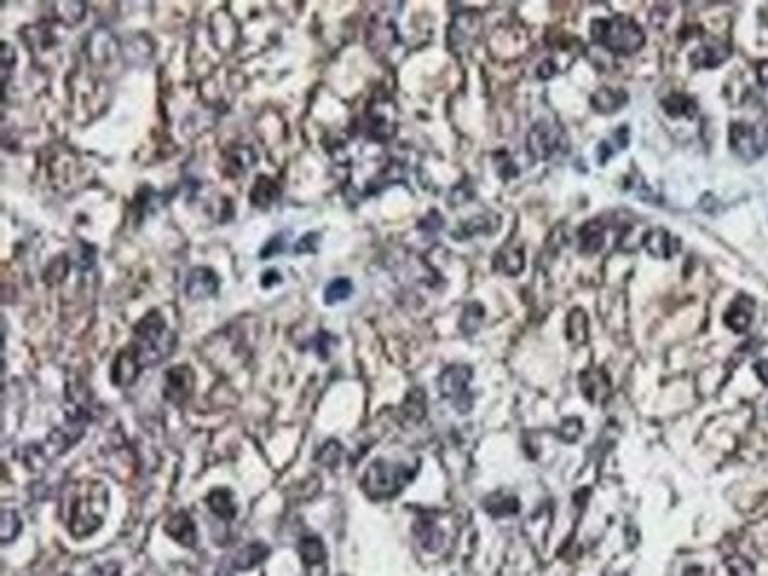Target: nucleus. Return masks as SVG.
I'll return each mask as SVG.
<instances>
[{"label":"nucleus","instance_id":"obj_1","mask_svg":"<svg viewBox=\"0 0 768 576\" xmlns=\"http://www.w3.org/2000/svg\"><path fill=\"white\" fill-rule=\"evenodd\" d=\"M109 508V489L97 480L71 482L62 496V517L74 539H85L102 527Z\"/></svg>","mask_w":768,"mask_h":576},{"label":"nucleus","instance_id":"obj_2","mask_svg":"<svg viewBox=\"0 0 768 576\" xmlns=\"http://www.w3.org/2000/svg\"><path fill=\"white\" fill-rule=\"evenodd\" d=\"M130 350L137 357L140 367H156L161 364L163 359L170 357L175 347V333L168 329V324L163 321L161 312L152 309L147 312L145 317L135 324V331H132V342Z\"/></svg>","mask_w":768,"mask_h":576},{"label":"nucleus","instance_id":"obj_3","mask_svg":"<svg viewBox=\"0 0 768 576\" xmlns=\"http://www.w3.org/2000/svg\"><path fill=\"white\" fill-rule=\"evenodd\" d=\"M591 38L596 45L610 50L615 54H634L643 48L645 36L643 29L629 17H607V19H596L591 24Z\"/></svg>","mask_w":768,"mask_h":576},{"label":"nucleus","instance_id":"obj_4","mask_svg":"<svg viewBox=\"0 0 768 576\" xmlns=\"http://www.w3.org/2000/svg\"><path fill=\"white\" fill-rule=\"evenodd\" d=\"M414 475H416V465L409 468L405 463L374 461L362 477V489L374 501H385L400 494Z\"/></svg>","mask_w":768,"mask_h":576},{"label":"nucleus","instance_id":"obj_5","mask_svg":"<svg viewBox=\"0 0 768 576\" xmlns=\"http://www.w3.org/2000/svg\"><path fill=\"white\" fill-rule=\"evenodd\" d=\"M527 149L539 161H549L554 156H560V154H567V149H570L567 132L558 123L541 121V123L532 125V130L527 132Z\"/></svg>","mask_w":768,"mask_h":576},{"label":"nucleus","instance_id":"obj_6","mask_svg":"<svg viewBox=\"0 0 768 576\" xmlns=\"http://www.w3.org/2000/svg\"><path fill=\"white\" fill-rule=\"evenodd\" d=\"M471 378H473V369L463 367V364H452V367H447L440 373L438 385H440L442 397H447V400L454 404L458 413L471 411V407H473V400H471V395H468V383H471Z\"/></svg>","mask_w":768,"mask_h":576},{"label":"nucleus","instance_id":"obj_7","mask_svg":"<svg viewBox=\"0 0 768 576\" xmlns=\"http://www.w3.org/2000/svg\"><path fill=\"white\" fill-rule=\"evenodd\" d=\"M768 137L761 135L754 125L749 123H733L731 125V149L745 161H754L766 152Z\"/></svg>","mask_w":768,"mask_h":576},{"label":"nucleus","instance_id":"obj_8","mask_svg":"<svg viewBox=\"0 0 768 576\" xmlns=\"http://www.w3.org/2000/svg\"><path fill=\"white\" fill-rule=\"evenodd\" d=\"M192 390H194V371H192V367L182 364V367H173V369L165 371L163 397L168 402L182 407V404L192 397Z\"/></svg>","mask_w":768,"mask_h":576},{"label":"nucleus","instance_id":"obj_9","mask_svg":"<svg viewBox=\"0 0 768 576\" xmlns=\"http://www.w3.org/2000/svg\"><path fill=\"white\" fill-rule=\"evenodd\" d=\"M367 123H369V137L376 142H390L397 132L395 125V107L390 102L385 104H372L367 114Z\"/></svg>","mask_w":768,"mask_h":576},{"label":"nucleus","instance_id":"obj_10","mask_svg":"<svg viewBox=\"0 0 768 576\" xmlns=\"http://www.w3.org/2000/svg\"><path fill=\"white\" fill-rule=\"evenodd\" d=\"M480 31V14L475 12H458L449 26V45L454 52H461L475 41Z\"/></svg>","mask_w":768,"mask_h":576},{"label":"nucleus","instance_id":"obj_11","mask_svg":"<svg viewBox=\"0 0 768 576\" xmlns=\"http://www.w3.org/2000/svg\"><path fill=\"white\" fill-rule=\"evenodd\" d=\"M185 291L194 300H199V298H213L220 291V279L211 267H196L187 276Z\"/></svg>","mask_w":768,"mask_h":576},{"label":"nucleus","instance_id":"obj_12","mask_svg":"<svg viewBox=\"0 0 768 576\" xmlns=\"http://www.w3.org/2000/svg\"><path fill=\"white\" fill-rule=\"evenodd\" d=\"M140 362H137V357L132 354L130 347H123L119 354H116L114 359V367H112V383L119 385V387H128L137 380V376H140Z\"/></svg>","mask_w":768,"mask_h":576},{"label":"nucleus","instance_id":"obj_13","mask_svg":"<svg viewBox=\"0 0 768 576\" xmlns=\"http://www.w3.org/2000/svg\"><path fill=\"white\" fill-rule=\"evenodd\" d=\"M163 531L185 548H194L196 544V524H194V520L190 517V513H185V511L170 515L168 522L163 524Z\"/></svg>","mask_w":768,"mask_h":576},{"label":"nucleus","instance_id":"obj_14","mask_svg":"<svg viewBox=\"0 0 768 576\" xmlns=\"http://www.w3.org/2000/svg\"><path fill=\"white\" fill-rule=\"evenodd\" d=\"M643 248L653 258L669 260L674 253H678V248H681V241H678L674 234H669L667 229H650L648 234H645V239H643Z\"/></svg>","mask_w":768,"mask_h":576},{"label":"nucleus","instance_id":"obj_15","mask_svg":"<svg viewBox=\"0 0 768 576\" xmlns=\"http://www.w3.org/2000/svg\"><path fill=\"white\" fill-rule=\"evenodd\" d=\"M267 555H270V548L265 544L253 541V544H246L244 548L236 551V555L232 557V567L239 569V572H246V569H253L256 564H261Z\"/></svg>","mask_w":768,"mask_h":576},{"label":"nucleus","instance_id":"obj_16","mask_svg":"<svg viewBox=\"0 0 768 576\" xmlns=\"http://www.w3.org/2000/svg\"><path fill=\"white\" fill-rule=\"evenodd\" d=\"M728 48L721 45V43H711V45H703L698 48L693 52V57H690V62L693 66H698V69H714V66L723 64L728 59Z\"/></svg>","mask_w":768,"mask_h":576},{"label":"nucleus","instance_id":"obj_17","mask_svg":"<svg viewBox=\"0 0 768 576\" xmlns=\"http://www.w3.org/2000/svg\"><path fill=\"white\" fill-rule=\"evenodd\" d=\"M206 503L211 508V513L220 520H234L236 517V503L234 496H232L230 489H213L211 494L206 496Z\"/></svg>","mask_w":768,"mask_h":576},{"label":"nucleus","instance_id":"obj_18","mask_svg":"<svg viewBox=\"0 0 768 576\" xmlns=\"http://www.w3.org/2000/svg\"><path fill=\"white\" fill-rule=\"evenodd\" d=\"M298 555H301V560L305 562L307 567H312V564L324 562L327 548H324L319 536H303V539L298 541Z\"/></svg>","mask_w":768,"mask_h":576},{"label":"nucleus","instance_id":"obj_19","mask_svg":"<svg viewBox=\"0 0 768 576\" xmlns=\"http://www.w3.org/2000/svg\"><path fill=\"white\" fill-rule=\"evenodd\" d=\"M279 196V187L274 180H270V177H261V180L256 182V187L251 189V203L256 208H270L274 201H277Z\"/></svg>","mask_w":768,"mask_h":576},{"label":"nucleus","instance_id":"obj_20","mask_svg":"<svg viewBox=\"0 0 768 576\" xmlns=\"http://www.w3.org/2000/svg\"><path fill=\"white\" fill-rule=\"evenodd\" d=\"M624 102H627V95L620 90H612V88H600V90L591 97L594 109L600 114H615Z\"/></svg>","mask_w":768,"mask_h":576},{"label":"nucleus","instance_id":"obj_21","mask_svg":"<svg viewBox=\"0 0 768 576\" xmlns=\"http://www.w3.org/2000/svg\"><path fill=\"white\" fill-rule=\"evenodd\" d=\"M494 267L499 269V272L508 274V276L521 274L523 267H525L523 251L521 248H504V251H499L496 253V258H494Z\"/></svg>","mask_w":768,"mask_h":576},{"label":"nucleus","instance_id":"obj_22","mask_svg":"<svg viewBox=\"0 0 768 576\" xmlns=\"http://www.w3.org/2000/svg\"><path fill=\"white\" fill-rule=\"evenodd\" d=\"M582 387H584V395L589 397L591 402H600L607 397V378L600 371H587V373L582 376Z\"/></svg>","mask_w":768,"mask_h":576},{"label":"nucleus","instance_id":"obj_23","mask_svg":"<svg viewBox=\"0 0 768 576\" xmlns=\"http://www.w3.org/2000/svg\"><path fill=\"white\" fill-rule=\"evenodd\" d=\"M579 236H582V251L584 253H596V251H600V246H603L605 227H603L600 220H591V223H587L582 227Z\"/></svg>","mask_w":768,"mask_h":576},{"label":"nucleus","instance_id":"obj_24","mask_svg":"<svg viewBox=\"0 0 768 576\" xmlns=\"http://www.w3.org/2000/svg\"><path fill=\"white\" fill-rule=\"evenodd\" d=\"M662 107H665V112L669 116H695L698 114V104H695V99H690L688 95H681V92H674L662 102Z\"/></svg>","mask_w":768,"mask_h":576},{"label":"nucleus","instance_id":"obj_25","mask_svg":"<svg viewBox=\"0 0 768 576\" xmlns=\"http://www.w3.org/2000/svg\"><path fill=\"white\" fill-rule=\"evenodd\" d=\"M518 498L508 496V494H492L489 498H485V511L494 517H501V515H513L518 513Z\"/></svg>","mask_w":768,"mask_h":576},{"label":"nucleus","instance_id":"obj_26","mask_svg":"<svg viewBox=\"0 0 768 576\" xmlns=\"http://www.w3.org/2000/svg\"><path fill=\"white\" fill-rule=\"evenodd\" d=\"M742 305H745V298H740L726 314V324L731 326L733 331H745L749 326V321H752V307H749L752 302H749L747 307H742Z\"/></svg>","mask_w":768,"mask_h":576},{"label":"nucleus","instance_id":"obj_27","mask_svg":"<svg viewBox=\"0 0 768 576\" xmlns=\"http://www.w3.org/2000/svg\"><path fill=\"white\" fill-rule=\"evenodd\" d=\"M350 296H352V281L347 279V276H338V279L331 281L327 286V291H324V302L336 305V302L347 300Z\"/></svg>","mask_w":768,"mask_h":576},{"label":"nucleus","instance_id":"obj_28","mask_svg":"<svg viewBox=\"0 0 768 576\" xmlns=\"http://www.w3.org/2000/svg\"><path fill=\"white\" fill-rule=\"evenodd\" d=\"M587 331H589V319L582 309H574V312L567 317V338L572 342H584L587 340Z\"/></svg>","mask_w":768,"mask_h":576},{"label":"nucleus","instance_id":"obj_29","mask_svg":"<svg viewBox=\"0 0 768 576\" xmlns=\"http://www.w3.org/2000/svg\"><path fill=\"white\" fill-rule=\"evenodd\" d=\"M485 319V309L480 302H471L466 309H463V319H461V329L466 331V333H475V331L480 329V324H483Z\"/></svg>","mask_w":768,"mask_h":576},{"label":"nucleus","instance_id":"obj_30","mask_svg":"<svg viewBox=\"0 0 768 576\" xmlns=\"http://www.w3.org/2000/svg\"><path fill=\"white\" fill-rule=\"evenodd\" d=\"M21 531V520L19 515L14 511H3V531H0V536H3V544H10V541H14L17 536H19Z\"/></svg>","mask_w":768,"mask_h":576},{"label":"nucleus","instance_id":"obj_31","mask_svg":"<svg viewBox=\"0 0 768 576\" xmlns=\"http://www.w3.org/2000/svg\"><path fill=\"white\" fill-rule=\"evenodd\" d=\"M341 456H343V446H341V442H336V440H329L327 444L317 451V461L329 465V468H334V465L341 461Z\"/></svg>","mask_w":768,"mask_h":576},{"label":"nucleus","instance_id":"obj_32","mask_svg":"<svg viewBox=\"0 0 768 576\" xmlns=\"http://www.w3.org/2000/svg\"><path fill=\"white\" fill-rule=\"evenodd\" d=\"M726 567L731 576H754V567L749 564V560H745V557L740 555H733L726 560Z\"/></svg>","mask_w":768,"mask_h":576},{"label":"nucleus","instance_id":"obj_33","mask_svg":"<svg viewBox=\"0 0 768 576\" xmlns=\"http://www.w3.org/2000/svg\"><path fill=\"white\" fill-rule=\"evenodd\" d=\"M405 413H409V418L412 420H421L423 413H425V400H423V392L418 395L416 404H414V395L407 397V404H405Z\"/></svg>","mask_w":768,"mask_h":576},{"label":"nucleus","instance_id":"obj_34","mask_svg":"<svg viewBox=\"0 0 768 576\" xmlns=\"http://www.w3.org/2000/svg\"><path fill=\"white\" fill-rule=\"evenodd\" d=\"M579 435H582V420H579V418H567L565 423H563V428H560V437L565 442H574Z\"/></svg>","mask_w":768,"mask_h":576},{"label":"nucleus","instance_id":"obj_35","mask_svg":"<svg viewBox=\"0 0 768 576\" xmlns=\"http://www.w3.org/2000/svg\"><path fill=\"white\" fill-rule=\"evenodd\" d=\"M317 239L319 234H305L296 243V253H314L317 251Z\"/></svg>","mask_w":768,"mask_h":576},{"label":"nucleus","instance_id":"obj_36","mask_svg":"<svg viewBox=\"0 0 768 576\" xmlns=\"http://www.w3.org/2000/svg\"><path fill=\"white\" fill-rule=\"evenodd\" d=\"M281 251H284V236L279 234V236H272V241H270L267 246L263 248L261 256H263V260H267L270 256H272V253H281Z\"/></svg>","mask_w":768,"mask_h":576},{"label":"nucleus","instance_id":"obj_37","mask_svg":"<svg viewBox=\"0 0 768 576\" xmlns=\"http://www.w3.org/2000/svg\"><path fill=\"white\" fill-rule=\"evenodd\" d=\"M334 338H331L327 331H322V333L317 336V350H319V354H322V359H327L329 357V345H334Z\"/></svg>","mask_w":768,"mask_h":576},{"label":"nucleus","instance_id":"obj_38","mask_svg":"<svg viewBox=\"0 0 768 576\" xmlns=\"http://www.w3.org/2000/svg\"><path fill=\"white\" fill-rule=\"evenodd\" d=\"M281 281V274L277 272V269H267V272L263 274V279H261V286L263 288H270L272 284H279Z\"/></svg>","mask_w":768,"mask_h":576},{"label":"nucleus","instance_id":"obj_39","mask_svg":"<svg viewBox=\"0 0 768 576\" xmlns=\"http://www.w3.org/2000/svg\"><path fill=\"white\" fill-rule=\"evenodd\" d=\"M756 76H759V83L761 85H768V59L766 62L759 64V69H756Z\"/></svg>","mask_w":768,"mask_h":576}]
</instances>
